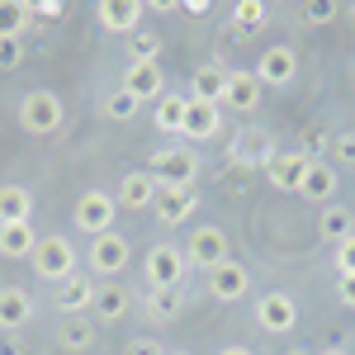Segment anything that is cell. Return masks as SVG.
I'll return each instance as SVG.
<instances>
[{"instance_id":"1","label":"cell","mask_w":355,"mask_h":355,"mask_svg":"<svg viewBox=\"0 0 355 355\" xmlns=\"http://www.w3.org/2000/svg\"><path fill=\"white\" fill-rule=\"evenodd\" d=\"M62 119H67V110H62V100H57L53 90H28L24 100H19V128L33 137L57 133Z\"/></svg>"},{"instance_id":"2","label":"cell","mask_w":355,"mask_h":355,"mask_svg":"<svg viewBox=\"0 0 355 355\" xmlns=\"http://www.w3.org/2000/svg\"><path fill=\"white\" fill-rule=\"evenodd\" d=\"M33 270L38 279H48V284H62V279H71L76 275V246L67 242V237H38L33 246Z\"/></svg>"},{"instance_id":"3","label":"cell","mask_w":355,"mask_h":355,"mask_svg":"<svg viewBox=\"0 0 355 355\" xmlns=\"http://www.w3.org/2000/svg\"><path fill=\"white\" fill-rule=\"evenodd\" d=\"M114 218H119V199L105 190H85L76 199V209H71V223L81 227L85 237H105L114 232Z\"/></svg>"},{"instance_id":"4","label":"cell","mask_w":355,"mask_h":355,"mask_svg":"<svg viewBox=\"0 0 355 355\" xmlns=\"http://www.w3.org/2000/svg\"><path fill=\"white\" fill-rule=\"evenodd\" d=\"M142 270H147V284L152 289H180V279L190 270V261H185V246H152L147 251V261H142Z\"/></svg>"},{"instance_id":"5","label":"cell","mask_w":355,"mask_h":355,"mask_svg":"<svg viewBox=\"0 0 355 355\" xmlns=\"http://www.w3.org/2000/svg\"><path fill=\"white\" fill-rule=\"evenodd\" d=\"M85 256H90V275H100L110 284V279H119V275L128 270V256L133 251H128V237L123 232H105V237H90V251Z\"/></svg>"},{"instance_id":"6","label":"cell","mask_w":355,"mask_h":355,"mask_svg":"<svg viewBox=\"0 0 355 355\" xmlns=\"http://www.w3.org/2000/svg\"><path fill=\"white\" fill-rule=\"evenodd\" d=\"M294 322H299V303H294V294L270 289V294L256 299V327L261 331L279 336V331H294Z\"/></svg>"},{"instance_id":"7","label":"cell","mask_w":355,"mask_h":355,"mask_svg":"<svg viewBox=\"0 0 355 355\" xmlns=\"http://www.w3.org/2000/svg\"><path fill=\"white\" fill-rule=\"evenodd\" d=\"M123 90L137 105H157L166 95V67L162 62H128L123 67Z\"/></svg>"},{"instance_id":"8","label":"cell","mask_w":355,"mask_h":355,"mask_svg":"<svg viewBox=\"0 0 355 355\" xmlns=\"http://www.w3.org/2000/svg\"><path fill=\"white\" fill-rule=\"evenodd\" d=\"M185 261H190V266H199V270L223 266V261H227V232H223V227H214V223L194 227L190 242H185Z\"/></svg>"},{"instance_id":"9","label":"cell","mask_w":355,"mask_h":355,"mask_svg":"<svg viewBox=\"0 0 355 355\" xmlns=\"http://www.w3.org/2000/svg\"><path fill=\"white\" fill-rule=\"evenodd\" d=\"M251 71H256V81H261V85H275V90H279V85H289L294 76H299V53L284 48V43H275V48H266V53L256 57Z\"/></svg>"},{"instance_id":"10","label":"cell","mask_w":355,"mask_h":355,"mask_svg":"<svg viewBox=\"0 0 355 355\" xmlns=\"http://www.w3.org/2000/svg\"><path fill=\"white\" fill-rule=\"evenodd\" d=\"M152 175L162 180V185H194V175H199V157H194L190 147H166L152 157Z\"/></svg>"},{"instance_id":"11","label":"cell","mask_w":355,"mask_h":355,"mask_svg":"<svg viewBox=\"0 0 355 355\" xmlns=\"http://www.w3.org/2000/svg\"><path fill=\"white\" fill-rule=\"evenodd\" d=\"M157 194H162V180L152 175V171H128L123 180H119V209H128V214H142V209H157Z\"/></svg>"},{"instance_id":"12","label":"cell","mask_w":355,"mask_h":355,"mask_svg":"<svg viewBox=\"0 0 355 355\" xmlns=\"http://www.w3.org/2000/svg\"><path fill=\"white\" fill-rule=\"evenodd\" d=\"M308 166H313V157H308V152H275L270 162H266V175H270L275 190L299 194L303 180H308Z\"/></svg>"},{"instance_id":"13","label":"cell","mask_w":355,"mask_h":355,"mask_svg":"<svg viewBox=\"0 0 355 355\" xmlns=\"http://www.w3.org/2000/svg\"><path fill=\"white\" fill-rule=\"evenodd\" d=\"M246 289H251V275H246V266L242 261H223V266H214L209 270V294L214 299H223V303H232V299H242Z\"/></svg>"},{"instance_id":"14","label":"cell","mask_w":355,"mask_h":355,"mask_svg":"<svg viewBox=\"0 0 355 355\" xmlns=\"http://www.w3.org/2000/svg\"><path fill=\"white\" fill-rule=\"evenodd\" d=\"M95 19H100L105 33H128V38H133L137 19H142V5H137V0H100V5H95Z\"/></svg>"},{"instance_id":"15","label":"cell","mask_w":355,"mask_h":355,"mask_svg":"<svg viewBox=\"0 0 355 355\" xmlns=\"http://www.w3.org/2000/svg\"><path fill=\"white\" fill-rule=\"evenodd\" d=\"M28 318H33V294L19 289V284H5V289H0V331L15 336Z\"/></svg>"},{"instance_id":"16","label":"cell","mask_w":355,"mask_h":355,"mask_svg":"<svg viewBox=\"0 0 355 355\" xmlns=\"http://www.w3.org/2000/svg\"><path fill=\"white\" fill-rule=\"evenodd\" d=\"M90 303H95V284H90V275H71V279H62L57 284V313L62 318H76V313H90Z\"/></svg>"},{"instance_id":"17","label":"cell","mask_w":355,"mask_h":355,"mask_svg":"<svg viewBox=\"0 0 355 355\" xmlns=\"http://www.w3.org/2000/svg\"><path fill=\"white\" fill-rule=\"evenodd\" d=\"M194 204H199L194 185H162V194H157V218L162 223H185L194 214Z\"/></svg>"},{"instance_id":"18","label":"cell","mask_w":355,"mask_h":355,"mask_svg":"<svg viewBox=\"0 0 355 355\" xmlns=\"http://www.w3.org/2000/svg\"><path fill=\"white\" fill-rule=\"evenodd\" d=\"M318 237L331 246H341L346 237H355V214L346 204H327L322 214H318Z\"/></svg>"},{"instance_id":"19","label":"cell","mask_w":355,"mask_h":355,"mask_svg":"<svg viewBox=\"0 0 355 355\" xmlns=\"http://www.w3.org/2000/svg\"><path fill=\"white\" fill-rule=\"evenodd\" d=\"M223 105H232V110H256L261 105V81H256V71H227V90H223Z\"/></svg>"},{"instance_id":"20","label":"cell","mask_w":355,"mask_h":355,"mask_svg":"<svg viewBox=\"0 0 355 355\" xmlns=\"http://www.w3.org/2000/svg\"><path fill=\"white\" fill-rule=\"evenodd\" d=\"M90 308H95L100 322H119V318L133 308V294H128L123 284H114V279H110V284H95V303H90Z\"/></svg>"},{"instance_id":"21","label":"cell","mask_w":355,"mask_h":355,"mask_svg":"<svg viewBox=\"0 0 355 355\" xmlns=\"http://www.w3.org/2000/svg\"><path fill=\"white\" fill-rule=\"evenodd\" d=\"M336 185H341V180H336V166H327V162H313V166H308V180H303V190H299V194L327 209L331 199H336Z\"/></svg>"},{"instance_id":"22","label":"cell","mask_w":355,"mask_h":355,"mask_svg":"<svg viewBox=\"0 0 355 355\" xmlns=\"http://www.w3.org/2000/svg\"><path fill=\"white\" fill-rule=\"evenodd\" d=\"M223 90H227V71L223 67H199L190 81V100L194 105H223Z\"/></svg>"},{"instance_id":"23","label":"cell","mask_w":355,"mask_h":355,"mask_svg":"<svg viewBox=\"0 0 355 355\" xmlns=\"http://www.w3.org/2000/svg\"><path fill=\"white\" fill-rule=\"evenodd\" d=\"M218 105H194L185 110V128H180V137H190V142H209V137L218 133Z\"/></svg>"},{"instance_id":"24","label":"cell","mask_w":355,"mask_h":355,"mask_svg":"<svg viewBox=\"0 0 355 355\" xmlns=\"http://www.w3.org/2000/svg\"><path fill=\"white\" fill-rule=\"evenodd\" d=\"M270 137H266V128H242L237 133V142H232V162L242 166H256V162H270Z\"/></svg>"},{"instance_id":"25","label":"cell","mask_w":355,"mask_h":355,"mask_svg":"<svg viewBox=\"0 0 355 355\" xmlns=\"http://www.w3.org/2000/svg\"><path fill=\"white\" fill-rule=\"evenodd\" d=\"M185 110H190V95H175V90H166L162 100H157V114H152V123H157L162 133H180V128H185Z\"/></svg>"},{"instance_id":"26","label":"cell","mask_w":355,"mask_h":355,"mask_svg":"<svg viewBox=\"0 0 355 355\" xmlns=\"http://www.w3.org/2000/svg\"><path fill=\"white\" fill-rule=\"evenodd\" d=\"M57 346H62V351H90V346H95V327H90V313H76V318H62V331H57Z\"/></svg>"},{"instance_id":"27","label":"cell","mask_w":355,"mask_h":355,"mask_svg":"<svg viewBox=\"0 0 355 355\" xmlns=\"http://www.w3.org/2000/svg\"><path fill=\"white\" fill-rule=\"evenodd\" d=\"M33 214V194L24 185H0V227L5 223H28Z\"/></svg>"},{"instance_id":"28","label":"cell","mask_w":355,"mask_h":355,"mask_svg":"<svg viewBox=\"0 0 355 355\" xmlns=\"http://www.w3.org/2000/svg\"><path fill=\"white\" fill-rule=\"evenodd\" d=\"M33 246H38V237H33L28 223H5L0 227V256L19 261V256H33Z\"/></svg>"},{"instance_id":"29","label":"cell","mask_w":355,"mask_h":355,"mask_svg":"<svg viewBox=\"0 0 355 355\" xmlns=\"http://www.w3.org/2000/svg\"><path fill=\"white\" fill-rule=\"evenodd\" d=\"M180 308H185V294L180 289H157L147 299V318L152 322H171V318H180Z\"/></svg>"},{"instance_id":"30","label":"cell","mask_w":355,"mask_h":355,"mask_svg":"<svg viewBox=\"0 0 355 355\" xmlns=\"http://www.w3.org/2000/svg\"><path fill=\"white\" fill-rule=\"evenodd\" d=\"M28 15L33 10H28L24 0H0V38H19L28 28Z\"/></svg>"},{"instance_id":"31","label":"cell","mask_w":355,"mask_h":355,"mask_svg":"<svg viewBox=\"0 0 355 355\" xmlns=\"http://www.w3.org/2000/svg\"><path fill=\"white\" fill-rule=\"evenodd\" d=\"M157 53H162V38L152 28H137L128 38V62H157Z\"/></svg>"},{"instance_id":"32","label":"cell","mask_w":355,"mask_h":355,"mask_svg":"<svg viewBox=\"0 0 355 355\" xmlns=\"http://www.w3.org/2000/svg\"><path fill=\"white\" fill-rule=\"evenodd\" d=\"M266 15H270V10H266L261 0H246V5H237V10H232V24L242 28V33H256V28L266 24Z\"/></svg>"},{"instance_id":"33","label":"cell","mask_w":355,"mask_h":355,"mask_svg":"<svg viewBox=\"0 0 355 355\" xmlns=\"http://www.w3.org/2000/svg\"><path fill=\"white\" fill-rule=\"evenodd\" d=\"M133 110H137V100L123 90V85H119L110 100H105V114H110V119H133Z\"/></svg>"},{"instance_id":"34","label":"cell","mask_w":355,"mask_h":355,"mask_svg":"<svg viewBox=\"0 0 355 355\" xmlns=\"http://www.w3.org/2000/svg\"><path fill=\"white\" fill-rule=\"evenodd\" d=\"M123 355H166V346L157 336H133V341L123 346Z\"/></svg>"},{"instance_id":"35","label":"cell","mask_w":355,"mask_h":355,"mask_svg":"<svg viewBox=\"0 0 355 355\" xmlns=\"http://www.w3.org/2000/svg\"><path fill=\"white\" fill-rule=\"evenodd\" d=\"M336 270H341V275H355V237H346V242L336 246Z\"/></svg>"},{"instance_id":"36","label":"cell","mask_w":355,"mask_h":355,"mask_svg":"<svg viewBox=\"0 0 355 355\" xmlns=\"http://www.w3.org/2000/svg\"><path fill=\"white\" fill-rule=\"evenodd\" d=\"M19 57H24L19 38H0V67H19Z\"/></svg>"},{"instance_id":"37","label":"cell","mask_w":355,"mask_h":355,"mask_svg":"<svg viewBox=\"0 0 355 355\" xmlns=\"http://www.w3.org/2000/svg\"><path fill=\"white\" fill-rule=\"evenodd\" d=\"M336 162L355 166V133H341V137H336Z\"/></svg>"},{"instance_id":"38","label":"cell","mask_w":355,"mask_h":355,"mask_svg":"<svg viewBox=\"0 0 355 355\" xmlns=\"http://www.w3.org/2000/svg\"><path fill=\"white\" fill-rule=\"evenodd\" d=\"M336 299L346 303V308H355V275H341V284H336Z\"/></svg>"},{"instance_id":"39","label":"cell","mask_w":355,"mask_h":355,"mask_svg":"<svg viewBox=\"0 0 355 355\" xmlns=\"http://www.w3.org/2000/svg\"><path fill=\"white\" fill-rule=\"evenodd\" d=\"M303 15H308V19H313V24H327L331 15H336V5H308V10H303Z\"/></svg>"},{"instance_id":"40","label":"cell","mask_w":355,"mask_h":355,"mask_svg":"<svg viewBox=\"0 0 355 355\" xmlns=\"http://www.w3.org/2000/svg\"><path fill=\"white\" fill-rule=\"evenodd\" d=\"M28 10H33V15H48V19L62 15V5H57V0H38V5H28Z\"/></svg>"},{"instance_id":"41","label":"cell","mask_w":355,"mask_h":355,"mask_svg":"<svg viewBox=\"0 0 355 355\" xmlns=\"http://www.w3.org/2000/svg\"><path fill=\"white\" fill-rule=\"evenodd\" d=\"M0 355H24L19 336H5V331H0Z\"/></svg>"},{"instance_id":"42","label":"cell","mask_w":355,"mask_h":355,"mask_svg":"<svg viewBox=\"0 0 355 355\" xmlns=\"http://www.w3.org/2000/svg\"><path fill=\"white\" fill-rule=\"evenodd\" d=\"M218 355H251V351H246V346H223Z\"/></svg>"},{"instance_id":"43","label":"cell","mask_w":355,"mask_h":355,"mask_svg":"<svg viewBox=\"0 0 355 355\" xmlns=\"http://www.w3.org/2000/svg\"><path fill=\"white\" fill-rule=\"evenodd\" d=\"M318 355H346V351H318Z\"/></svg>"},{"instance_id":"44","label":"cell","mask_w":355,"mask_h":355,"mask_svg":"<svg viewBox=\"0 0 355 355\" xmlns=\"http://www.w3.org/2000/svg\"><path fill=\"white\" fill-rule=\"evenodd\" d=\"M166 355H185V351H166Z\"/></svg>"},{"instance_id":"45","label":"cell","mask_w":355,"mask_h":355,"mask_svg":"<svg viewBox=\"0 0 355 355\" xmlns=\"http://www.w3.org/2000/svg\"><path fill=\"white\" fill-rule=\"evenodd\" d=\"M289 355H308V351H289Z\"/></svg>"}]
</instances>
